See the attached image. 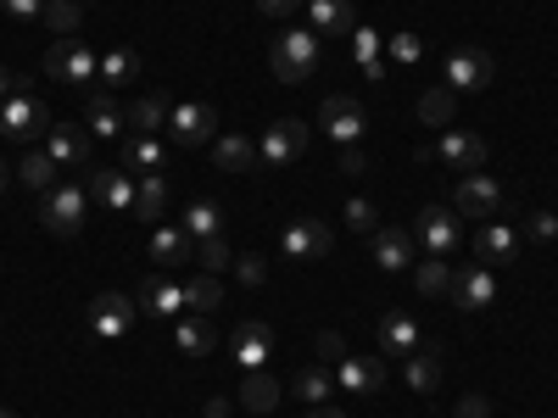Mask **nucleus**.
Wrapping results in <instances>:
<instances>
[{
  "label": "nucleus",
  "instance_id": "7",
  "mask_svg": "<svg viewBox=\"0 0 558 418\" xmlns=\"http://www.w3.org/2000/svg\"><path fill=\"white\" fill-rule=\"evenodd\" d=\"M497 78V62H492V51H475V45H458V51L447 57V89L458 96H475V89H486Z\"/></svg>",
  "mask_w": 558,
  "mask_h": 418
},
{
  "label": "nucleus",
  "instance_id": "36",
  "mask_svg": "<svg viewBox=\"0 0 558 418\" xmlns=\"http://www.w3.org/2000/svg\"><path fill=\"white\" fill-rule=\"evenodd\" d=\"M57 173H62V168H57L51 157H45V151H28V157L17 162V179L28 184V190H39V196H45V190H51V184H57Z\"/></svg>",
  "mask_w": 558,
  "mask_h": 418
},
{
  "label": "nucleus",
  "instance_id": "37",
  "mask_svg": "<svg viewBox=\"0 0 558 418\" xmlns=\"http://www.w3.org/2000/svg\"><path fill=\"white\" fill-rule=\"evenodd\" d=\"M218 302H223L218 273H196L191 285H184V307H191V312H218Z\"/></svg>",
  "mask_w": 558,
  "mask_h": 418
},
{
  "label": "nucleus",
  "instance_id": "48",
  "mask_svg": "<svg viewBox=\"0 0 558 418\" xmlns=\"http://www.w3.org/2000/svg\"><path fill=\"white\" fill-rule=\"evenodd\" d=\"M341 173H352V179L368 173V151L357 146V139H352V146H341Z\"/></svg>",
  "mask_w": 558,
  "mask_h": 418
},
{
  "label": "nucleus",
  "instance_id": "31",
  "mask_svg": "<svg viewBox=\"0 0 558 418\" xmlns=\"http://www.w3.org/2000/svg\"><path fill=\"white\" fill-rule=\"evenodd\" d=\"M173 346H179L184 357H207V352L218 346V335H213V323H207V318H179Z\"/></svg>",
  "mask_w": 558,
  "mask_h": 418
},
{
  "label": "nucleus",
  "instance_id": "3",
  "mask_svg": "<svg viewBox=\"0 0 558 418\" xmlns=\"http://www.w3.org/2000/svg\"><path fill=\"white\" fill-rule=\"evenodd\" d=\"M45 78H68V84H78V89H89L101 78V57H96V45H84L78 34L73 39H51L45 45Z\"/></svg>",
  "mask_w": 558,
  "mask_h": 418
},
{
  "label": "nucleus",
  "instance_id": "5",
  "mask_svg": "<svg viewBox=\"0 0 558 418\" xmlns=\"http://www.w3.org/2000/svg\"><path fill=\"white\" fill-rule=\"evenodd\" d=\"M330 246L336 235L324 218H291L279 229V257H291V262H318V257H330Z\"/></svg>",
  "mask_w": 558,
  "mask_h": 418
},
{
  "label": "nucleus",
  "instance_id": "50",
  "mask_svg": "<svg viewBox=\"0 0 558 418\" xmlns=\"http://www.w3.org/2000/svg\"><path fill=\"white\" fill-rule=\"evenodd\" d=\"M296 7H307V0H257V12H263V17H291Z\"/></svg>",
  "mask_w": 558,
  "mask_h": 418
},
{
  "label": "nucleus",
  "instance_id": "27",
  "mask_svg": "<svg viewBox=\"0 0 558 418\" xmlns=\"http://www.w3.org/2000/svg\"><path fill=\"white\" fill-rule=\"evenodd\" d=\"M241 407H246V413H274V407H279V380L268 374V368H246Z\"/></svg>",
  "mask_w": 558,
  "mask_h": 418
},
{
  "label": "nucleus",
  "instance_id": "19",
  "mask_svg": "<svg viewBox=\"0 0 558 418\" xmlns=\"http://www.w3.org/2000/svg\"><path fill=\"white\" fill-rule=\"evenodd\" d=\"M380 273H408L413 268V229H375V246H368Z\"/></svg>",
  "mask_w": 558,
  "mask_h": 418
},
{
  "label": "nucleus",
  "instance_id": "44",
  "mask_svg": "<svg viewBox=\"0 0 558 418\" xmlns=\"http://www.w3.org/2000/svg\"><path fill=\"white\" fill-rule=\"evenodd\" d=\"M386 51H391V62H418V57H425V39H418V34H391Z\"/></svg>",
  "mask_w": 558,
  "mask_h": 418
},
{
  "label": "nucleus",
  "instance_id": "17",
  "mask_svg": "<svg viewBox=\"0 0 558 418\" xmlns=\"http://www.w3.org/2000/svg\"><path fill=\"white\" fill-rule=\"evenodd\" d=\"M336 380H341V391L375 396V391L386 385V357H357V352H347V357L336 362Z\"/></svg>",
  "mask_w": 558,
  "mask_h": 418
},
{
  "label": "nucleus",
  "instance_id": "32",
  "mask_svg": "<svg viewBox=\"0 0 558 418\" xmlns=\"http://www.w3.org/2000/svg\"><path fill=\"white\" fill-rule=\"evenodd\" d=\"M307 407H324L330 402V391H336V368H324V362H313V368H302L296 374V385H291Z\"/></svg>",
  "mask_w": 558,
  "mask_h": 418
},
{
  "label": "nucleus",
  "instance_id": "29",
  "mask_svg": "<svg viewBox=\"0 0 558 418\" xmlns=\"http://www.w3.org/2000/svg\"><path fill=\"white\" fill-rule=\"evenodd\" d=\"M84 128H89V134H101V139H118V134H123V112L112 107V96H101V89H89Z\"/></svg>",
  "mask_w": 558,
  "mask_h": 418
},
{
  "label": "nucleus",
  "instance_id": "6",
  "mask_svg": "<svg viewBox=\"0 0 558 418\" xmlns=\"http://www.w3.org/2000/svg\"><path fill=\"white\" fill-rule=\"evenodd\" d=\"M168 134H173V146H213L218 139V112L207 107V101H179V107H168Z\"/></svg>",
  "mask_w": 558,
  "mask_h": 418
},
{
  "label": "nucleus",
  "instance_id": "38",
  "mask_svg": "<svg viewBox=\"0 0 558 418\" xmlns=\"http://www.w3.org/2000/svg\"><path fill=\"white\" fill-rule=\"evenodd\" d=\"M39 23L51 28L57 39H73V34H78V0H45Z\"/></svg>",
  "mask_w": 558,
  "mask_h": 418
},
{
  "label": "nucleus",
  "instance_id": "55",
  "mask_svg": "<svg viewBox=\"0 0 558 418\" xmlns=\"http://www.w3.org/2000/svg\"><path fill=\"white\" fill-rule=\"evenodd\" d=\"M7 184H12V168H7V162H0V190H7Z\"/></svg>",
  "mask_w": 558,
  "mask_h": 418
},
{
  "label": "nucleus",
  "instance_id": "42",
  "mask_svg": "<svg viewBox=\"0 0 558 418\" xmlns=\"http://www.w3.org/2000/svg\"><path fill=\"white\" fill-rule=\"evenodd\" d=\"M418 118H425V123H452V89L441 84V89H425V96H418Z\"/></svg>",
  "mask_w": 558,
  "mask_h": 418
},
{
  "label": "nucleus",
  "instance_id": "10",
  "mask_svg": "<svg viewBox=\"0 0 558 418\" xmlns=\"http://www.w3.org/2000/svg\"><path fill=\"white\" fill-rule=\"evenodd\" d=\"M452 201H458V218H463V212H470V218H492V212H502V184L486 179V173L475 168V173H463V179H458Z\"/></svg>",
  "mask_w": 558,
  "mask_h": 418
},
{
  "label": "nucleus",
  "instance_id": "23",
  "mask_svg": "<svg viewBox=\"0 0 558 418\" xmlns=\"http://www.w3.org/2000/svg\"><path fill=\"white\" fill-rule=\"evenodd\" d=\"M402 380H408V391H436L441 385V352L436 346H418V352H408L402 357Z\"/></svg>",
  "mask_w": 558,
  "mask_h": 418
},
{
  "label": "nucleus",
  "instance_id": "34",
  "mask_svg": "<svg viewBox=\"0 0 558 418\" xmlns=\"http://www.w3.org/2000/svg\"><path fill=\"white\" fill-rule=\"evenodd\" d=\"M184 235L191 241H207V235H223V212H218V201H196V207H184Z\"/></svg>",
  "mask_w": 558,
  "mask_h": 418
},
{
  "label": "nucleus",
  "instance_id": "39",
  "mask_svg": "<svg viewBox=\"0 0 558 418\" xmlns=\"http://www.w3.org/2000/svg\"><path fill=\"white\" fill-rule=\"evenodd\" d=\"M413 285H418V296H447V285H452V268H447V257H425V262H418Z\"/></svg>",
  "mask_w": 558,
  "mask_h": 418
},
{
  "label": "nucleus",
  "instance_id": "35",
  "mask_svg": "<svg viewBox=\"0 0 558 418\" xmlns=\"http://www.w3.org/2000/svg\"><path fill=\"white\" fill-rule=\"evenodd\" d=\"M123 123H134V134H157V128H168V101L162 96H140L123 112Z\"/></svg>",
  "mask_w": 558,
  "mask_h": 418
},
{
  "label": "nucleus",
  "instance_id": "25",
  "mask_svg": "<svg viewBox=\"0 0 558 418\" xmlns=\"http://www.w3.org/2000/svg\"><path fill=\"white\" fill-rule=\"evenodd\" d=\"M307 17H313V34H352L357 28L352 0H307Z\"/></svg>",
  "mask_w": 558,
  "mask_h": 418
},
{
  "label": "nucleus",
  "instance_id": "12",
  "mask_svg": "<svg viewBox=\"0 0 558 418\" xmlns=\"http://www.w3.org/2000/svg\"><path fill=\"white\" fill-rule=\"evenodd\" d=\"M413 235H418V246H425L430 257H452L458 251V212L425 207V212H418V223H413Z\"/></svg>",
  "mask_w": 558,
  "mask_h": 418
},
{
  "label": "nucleus",
  "instance_id": "54",
  "mask_svg": "<svg viewBox=\"0 0 558 418\" xmlns=\"http://www.w3.org/2000/svg\"><path fill=\"white\" fill-rule=\"evenodd\" d=\"M307 418H347V413H336V407H313Z\"/></svg>",
  "mask_w": 558,
  "mask_h": 418
},
{
  "label": "nucleus",
  "instance_id": "13",
  "mask_svg": "<svg viewBox=\"0 0 558 418\" xmlns=\"http://www.w3.org/2000/svg\"><path fill=\"white\" fill-rule=\"evenodd\" d=\"M84 190L96 196L107 212H129V207H134V179H129V168H89Z\"/></svg>",
  "mask_w": 558,
  "mask_h": 418
},
{
  "label": "nucleus",
  "instance_id": "56",
  "mask_svg": "<svg viewBox=\"0 0 558 418\" xmlns=\"http://www.w3.org/2000/svg\"><path fill=\"white\" fill-rule=\"evenodd\" d=\"M0 418H17V413H12V407H0Z\"/></svg>",
  "mask_w": 558,
  "mask_h": 418
},
{
  "label": "nucleus",
  "instance_id": "11",
  "mask_svg": "<svg viewBox=\"0 0 558 418\" xmlns=\"http://www.w3.org/2000/svg\"><path fill=\"white\" fill-rule=\"evenodd\" d=\"M89 330H96L101 341H123L134 330V302L118 296V291H101L96 302H89Z\"/></svg>",
  "mask_w": 558,
  "mask_h": 418
},
{
  "label": "nucleus",
  "instance_id": "26",
  "mask_svg": "<svg viewBox=\"0 0 558 418\" xmlns=\"http://www.w3.org/2000/svg\"><path fill=\"white\" fill-rule=\"evenodd\" d=\"M191 257H196V241L184 235V229H157V235H151V262L157 268H179Z\"/></svg>",
  "mask_w": 558,
  "mask_h": 418
},
{
  "label": "nucleus",
  "instance_id": "21",
  "mask_svg": "<svg viewBox=\"0 0 558 418\" xmlns=\"http://www.w3.org/2000/svg\"><path fill=\"white\" fill-rule=\"evenodd\" d=\"M213 162L223 168V173H252V168H263V157H257V146L246 134H218L213 139Z\"/></svg>",
  "mask_w": 558,
  "mask_h": 418
},
{
  "label": "nucleus",
  "instance_id": "57",
  "mask_svg": "<svg viewBox=\"0 0 558 418\" xmlns=\"http://www.w3.org/2000/svg\"><path fill=\"white\" fill-rule=\"evenodd\" d=\"M78 7H84V0H78Z\"/></svg>",
  "mask_w": 558,
  "mask_h": 418
},
{
  "label": "nucleus",
  "instance_id": "51",
  "mask_svg": "<svg viewBox=\"0 0 558 418\" xmlns=\"http://www.w3.org/2000/svg\"><path fill=\"white\" fill-rule=\"evenodd\" d=\"M458 418H492L486 396H463V402H458Z\"/></svg>",
  "mask_w": 558,
  "mask_h": 418
},
{
  "label": "nucleus",
  "instance_id": "52",
  "mask_svg": "<svg viewBox=\"0 0 558 418\" xmlns=\"http://www.w3.org/2000/svg\"><path fill=\"white\" fill-rule=\"evenodd\" d=\"M207 418H229V396H213L207 402Z\"/></svg>",
  "mask_w": 558,
  "mask_h": 418
},
{
  "label": "nucleus",
  "instance_id": "43",
  "mask_svg": "<svg viewBox=\"0 0 558 418\" xmlns=\"http://www.w3.org/2000/svg\"><path fill=\"white\" fill-rule=\"evenodd\" d=\"M347 229H352V235H375V229H380V207L363 201V196H352V201H347Z\"/></svg>",
  "mask_w": 558,
  "mask_h": 418
},
{
  "label": "nucleus",
  "instance_id": "45",
  "mask_svg": "<svg viewBox=\"0 0 558 418\" xmlns=\"http://www.w3.org/2000/svg\"><path fill=\"white\" fill-rule=\"evenodd\" d=\"M341 357H347V341H341L336 330H324V335H318V362H324V368H336Z\"/></svg>",
  "mask_w": 558,
  "mask_h": 418
},
{
  "label": "nucleus",
  "instance_id": "22",
  "mask_svg": "<svg viewBox=\"0 0 558 418\" xmlns=\"http://www.w3.org/2000/svg\"><path fill=\"white\" fill-rule=\"evenodd\" d=\"M475 251H481L486 268H492V262H514V257H520V229H514V223H486L481 235H475Z\"/></svg>",
  "mask_w": 558,
  "mask_h": 418
},
{
  "label": "nucleus",
  "instance_id": "8",
  "mask_svg": "<svg viewBox=\"0 0 558 418\" xmlns=\"http://www.w3.org/2000/svg\"><path fill=\"white\" fill-rule=\"evenodd\" d=\"M302 151H307V123H302V118H279V123H268V134L257 139L263 168H286V162H296Z\"/></svg>",
  "mask_w": 558,
  "mask_h": 418
},
{
  "label": "nucleus",
  "instance_id": "49",
  "mask_svg": "<svg viewBox=\"0 0 558 418\" xmlns=\"http://www.w3.org/2000/svg\"><path fill=\"white\" fill-rule=\"evenodd\" d=\"M525 229H531L536 241H558V218H553V212H531V223H525Z\"/></svg>",
  "mask_w": 558,
  "mask_h": 418
},
{
  "label": "nucleus",
  "instance_id": "24",
  "mask_svg": "<svg viewBox=\"0 0 558 418\" xmlns=\"http://www.w3.org/2000/svg\"><path fill=\"white\" fill-rule=\"evenodd\" d=\"M380 352H386V357L418 352V323H413V312H386V318H380Z\"/></svg>",
  "mask_w": 558,
  "mask_h": 418
},
{
  "label": "nucleus",
  "instance_id": "46",
  "mask_svg": "<svg viewBox=\"0 0 558 418\" xmlns=\"http://www.w3.org/2000/svg\"><path fill=\"white\" fill-rule=\"evenodd\" d=\"M235 273H241V285H263V279H268V262L263 257H235Z\"/></svg>",
  "mask_w": 558,
  "mask_h": 418
},
{
  "label": "nucleus",
  "instance_id": "33",
  "mask_svg": "<svg viewBox=\"0 0 558 418\" xmlns=\"http://www.w3.org/2000/svg\"><path fill=\"white\" fill-rule=\"evenodd\" d=\"M162 207H168V184H162V173H146V179L134 184V218L157 223V218H162Z\"/></svg>",
  "mask_w": 558,
  "mask_h": 418
},
{
  "label": "nucleus",
  "instance_id": "4",
  "mask_svg": "<svg viewBox=\"0 0 558 418\" xmlns=\"http://www.w3.org/2000/svg\"><path fill=\"white\" fill-rule=\"evenodd\" d=\"M84 207H89V190H84V184L57 179L51 190L39 196V223L51 229V235L68 241V235H78V229H84Z\"/></svg>",
  "mask_w": 558,
  "mask_h": 418
},
{
  "label": "nucleus",
  "instance_id": "16",
  "mask_svg": "<svg viewBox=\"0 0 558 418\" xmlns=\"http://www.w3.org/2000/svg\"><path fill=\"white\" fill-rule=\"evenodd\" d=\"M268 352H274V330H268V323H257V318L235 323V335H229V357H235V368H263Z\"/></svg>",
  "mask_w": 558,
  "mask_h": 418
},
{
  "label": "nucleus",
  "instance_id": "20",
  "mask_svg": "<svg viewBox=\"0 0 558 418\" xmlns=\"http://www.w3.org/2000/svg\"><path fill=\"white\" fill-rule=\"evenodd\" d=\"M146 318H184V285H173V279L151 273L146 285H140V302H134Z\"/></svg>",
  "mask_w": 558,
  "mask_h": 418
},
{
  "label": "nucleus",
  "instance_id": "1",
  "mask_svg": "<svg viewBox=\"0 0 558 418\" xmlns=\"http://www.w3.org/2000/svg\"><path fill=\"white\" fill-rule=\"evenodd\" d=\"M268 62L286 84H302L318 73V34L313 28H279L274 45H268Z\"/></svg>",
  "mask_w": 558,
  "mask_h": 418
},
{
  "label": "nucleus",
  "instance_id": "47",
  "mask_svg": "<svg viewBox=\"0 0 558 418\" xmlns=\"http://www.w3.org/2000/svg\"><path fill=\"white\" fill-rule=\"evenodd\" d=\"M0 12L17 17V23H34V17L45 12V0H0Z\"/></svg>",
  "mask_w": 558,
  "mask_h": 418
},
{
  "label": "nucleus",
  "instance_id": "53",
  "mask_svg": "<svg viewBox=\"0 0 558 418\" xmlns=\"http://www.w3.org/2000/svg\"><path fill=\"white\" fill-rule=\"evenodd\" d=\"M12 89H17V84H12V73H7V67H0V101H7V96H12Z\"/></svg>",
  "mask_w": 558,
  "mask_h": 418
},
{
  "label": "nucleus",
  "instance_id": "14",
  "mask_svg": "<svg viewBox=\"0 0 558 418\" xmlns=\"http://www.w3.org/2000/svg\"><path fill=\"white\" fill-rule=\"evenodd\" d=\"M45 157H51L57 168H89V128L57 118V128L45 134Z\"/></svg>",
  "mask_w": 558,
  "mask_h": 418
},
{
  "label": "nucleus",
  "instance_id": "15",
  "mask_svg": "<svg viewBox=\"0 0 558 418\" xmlns=\"http://www.w3.org/2000/svg\"><path fill=\"white\" fill-rule=\"evenodd\" d=\"M430 157H441V162H452V168H463V173H475V168H486V157H492V146L481 134H463V128H447L441 139H436V151Z\"/></svg>",
  "mask_w": 558,
  "mask_h": 418
},
{
  "label": "nucleus",
  "instance_id": "41",
  "mask_svg": "<svg viewBox=\"0 0 558 418\" xmlns=\"http://www.w3.org/2000/svg\"><path fill=\"white\" fill-rule=\"evenodd\" d=\"M196 262H202V273H223V268H235V251H229L223 235H207V241H196Z\"/></svg>",
  "mask_w": 558,
  "mask_h": 418
},
{
  "label": "nucleus",
  "instance_id": "9",
  "mask_svg": "<svg viewBox=\"0 0 558 418\" xmlns=\"http://www.w3.org/2000/svg\"><path fill=\"white\" fill-rule=\"evenodd\" d=\"M447 296H452L463 312H481V307H492V302H497V273H492L486 262H463V268L452 273Z\"/></svg>",
  "mask_w": 558,
  "mask_h": 418
},
{
  "label": "nucleus",
  "instance_id": "30",
  "mask_svg": "<svg viewBox=\"0 0 558 418\" xmlns=\"http://www.w3.org/2000/svg\"><path fill=\"white\" fill-rule=\"evenodd\" d=\"M118 168H146V173H157V168H162V139H157V134H134V139H123Z\"/></svg>",
  "mask_w": 558,
  "mask_h": 418
},
{
  "label": "nucleus",
  "instance_id": "18",
  "mask_svg": "<svg viewBox=\"0 0 558 418\" xmlns=\"http://www.w3.org/2000/svg\"><path fill=\"white\" fill-rule=\"evenodd\" d=\"M318 123H324V134H330V139L352 146V139L363 134V107H357L352 96H324V107H318Z\"/></svg>",
  "mask_w": 558,
  "mask_h": 418
},
{
  "label": "nucleus",
  "instance_id": "40",
  "mask_svg": "<svg viewBox=\"0 0 558 418\" xmlns=\"http://www.w3.org/2000/svg\"><path fill=\"white\" fill-rule=\"evenodd\" d=\"M140 73H146L140 51H107V57H101V78H107V84H134Z\"/></svg>",
  "mask_w": 558,
  "mask_h": 418
},
{
  "label": "nucleus",
  "instance_id": "28",
  "mask_svg": "<svg viewBox=\"0 0 558 418\" xmlns=\"http://www.w3.org/2000/svg\"><path fill=\"white\" fill-rule=\"evenodd\" d=\"M352 57L368 78H386V34L375 28H352Z\"/></svg>",
  "mask_w": 558,
  "mask_h": 418
},
{
  "label": "nucleus",
  "instance_id": "2",
  "mask_svg": "<svg viewBox=\"0 0 558 418\" xmlns=\"http://www.w3.org/2000/svg\"><path fill=\"white\" fill-rule=\"evenodd\" d=\"M51 128H57V118H51V107H45L34 89H12V96L0 101V134L17 139V146H34V139L51 134Z\"/></svg>",
  "mask_w": 558,
  "mask_h": 418
}]
</instances>
